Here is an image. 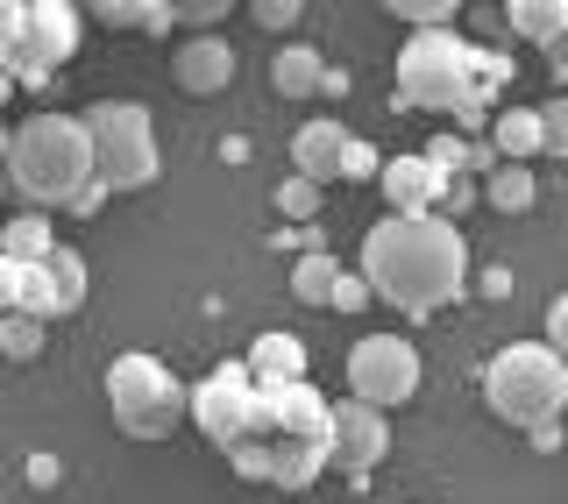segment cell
I'll return each mask as SVG.
<instances>
[{
	"label": "cell",
	"instance_id": "obj_8",
	"mask_svg": "<svg viewBox=\"0 0 568 504\" xmlns=\"http://www.w3.org/2000/svg\"><path fill=\"white\" fill-rule=\"evenodd\" d=\"M413 391H419V349L405 334H363L348 349V399H363V405H413Z\"/></svg>",
	"mask_w": 568,
	"mask_h": 504
},
{
	"label": "cell",
	"instance_id": "obj_20",
	"mask_svg": "<svg viewBox=\"0 0 568 504\" xmlns=\"http://www.w3.org/2000/svg\"><path fill=\"white\" fill-rule=\"evenodd\" d=\"M484 200H490L497 213H526L532 200H540V185H532L526 164H497V171L484 178Z\"/></svg>",
	"mask_w": 568,
	"mask_h": 504
},
{
	"label": "cell",
	"instance_id": "obj_30",
	"mask_svg": "<svg viewBox=\"0 0 568 504\" xmlns=\"http://www.w3.org/2000/svg\"><path fill=\"white\" fill-rule=\"evenodd\" d=\"M85 14L106 29H142V0H85Z\"/></svg>",
	"mask_w": 568,
	"mask_h": 504
},
{
	"label": "cell",
	"instance_id": "obj_5",
	"mask_svg": "<svg viewBox=\"0 0 568 504\" xmlns=\"http://www.w3.org/2000/svg\"><path fill=\"white\" fill-rule=\"evenodd\" d=\"M79 50V8L71 0H0V71L14 85H43Z\"/></svg>",
	"mask_w": 568,
	"mask_h": 504
},
{
	"label": "cell",
	"instance_id": "obj_28",
	"mask_svg": "<svg viewBox=\"0 0 568 504\" xmlns=\"http://www.w3.org/2000/svg\"><path fill=\"white\" fill-rule=\"evenodd\" d=\"M334 313H363L369 305V284H363V270H334V292H327Z\"/></svg>",
	"mask_w": 568,
	"mask_h": 504
},
{
	"label": "cell",
	"instance_id": "obj_6",
	"mask_svg": "<svg viewBox=\"0 0 568 504\" xmlns=\"http://www.w3.org/2000/svg\"><path fill=\"white\" fill-rule=\"evenodd\" d=\"M85 135H93V185L100 192H142L156 178V129L150 107L135 100H100L85 107Z\"/></svg>",
	"mask_w": 568,
	"mask_h": 504
},
{
	"label": "cell",
	"instance_id": "obj_33",
	"mask_svg": "<svg viewBox=\"0 0 568 504\" xmlns=\"http://www.w3.org/2000/svg\"><path fill=\"white\" fill-rule=\"evenodd\" d=\"M14 278H22V263L0 256V313H14Z\"/></svg>",
	"mask_w": 568,
	"mask_h": 504
},
{
	"label": "cell",
	"instance_id": "obj_25",
	"mask_svg": "<svg viewBox=\"0 0 568 504\" xmlns=\"http://www.w3.org/2000/svg\"><path fill=\"white\" fill-rule=\"evenodd\" d=\"M532 114H540V157H568V100H547Z\"/></svg>",
	"mask_w": 568,
	"mask_h": 504
},
{
	"label": "cell",
	"instance_id": "obj_19",
	"mask_svg": "<svg viewBox=\"0 0 568 504\" xmlns=\"http://www.w3.org/2000/svg\"><path fill=\"white\" fill-rule=\"evenodd\" d=\"M50 249H58V228H50L43 213H14V221L0 228V256L8 263H43Z\"/></svg>",
	"mask_w": 568,
	"mask_h": 504
},
{
	"label": "cell",
	"instance_id": "obj_17",
	"mask_svg": "<svg viewBox=\"0 0 568 504\" xmlns=\"http://www.w3.org/2000/svg\"><path fill=\"white\" fill-rule=\"evenodd\" d=\"M490 150L505 157V164H532V157H540V114H532V107H505V114L490 121Z\"/></svg>",
	"mask_w": 568,
	"mask_h": 504
},
{
	"label": "cell",
	"instance_id": "obj_12",
	"mask_svg": "<svg viewBox=\"0 0 568 504\" xmlns=\"http://www.w3.org/2000/svg\"><path fill=\"white\" fill-rule=\"evenodd\" d=\"M377 185H384L390 213H440L448 206V171H434L426 157H384Z\"/></svg>",
	"mask_w": 568,
	"mask_h": 504
},
{
	"label": "cell",
	"instance_id": "obj_22",
	"mask_svg": "<svg viewBox=\"0 0 568 504\" xmlns=\"http://www.w3.org/2000/svg\"><path fill=\"white\" fill-rule=\"evenodd\" d=\"M36 349H43V320H29V313H0V355L29 363Z\"/></svg>",
	"mask_w": 568,
	"mask_h": 504
},
{
	"label": "cell",
	"instance_id": "obj_3",
	"mask_svg": "<svg viewBox=\"0 0 568 504\" xmlns=\"http://www.w3.org/2000/svg\"><path fill=\"white\" fill-rule=\"evenodd\" d=\"M484 405L505 426L532 434V426L561 420V405H568V363L547 349V341H511V349H497L490 370H484Z\"/></svg>",
	"mask_w": 568,
	"mask_h": 504
},
{
	"label": "cell",
	"instance_id": "obj_31",
	"mask_svg": "<svg viewBox=\"0 0 568 504\" xmlns=\"http://www.w3.org/2000/svg\"><path fill=\"white\" fill-rule=\"evenodd\" d=\"M171 8H178V22H200V29H206V22H221L235 0H171Z\"/></svg>",
	"mask_w": 568,
	"mask_h": 504
},
{
	"label": "cell",
	"instance_id": "obj_7",
	"mask_svg": "<svg viewBox=\"0 0 568 504\" xmlns=\"http://www.w3.org/2000/svg\"><path fill=\"white\" fill-rule=\"evenodd\" d=\"M106 405H114V426L135 441H164L178 420L192 412V391L156 363V355H114L106 363Z\"/></svg>",
	"mask_w": 568,
	"mask_h": 504
},
{
	"label": "cell",
	"instance_id": "obj_34",
	"mask_svg": "<svg viewBox=\"0 0 568 504\" xmlns=\"http://www.w3.org/2000/svg\"><path fill=\"white\" fill-rule=\"evenodd\" d=\"M547 64H555V79H561V85H568V29H561V36H555V43H547Z\"/></svg>",
	"mask_w": 568,
	"mask_h": 504
},
{
	"label": "cell",
	"instance_id": "obj_23",
	"mask_svg": "<svg viewBox=\"0 0 568 504\" xmlns=\"http://www.w3.org/2000/svg\"><path fill=\"white\" fill-rule=\"evenodd\" d=\"M320 192H327V185H313V178H284V185H277V213H284V221H313V213H320Z\"/></svg>",
	"mask_w": 568,
	"mask_h": 504
},
{
	"label": "cell",
	"instance_id": "obj_18",
	"mask_svg": "<svg viewBox=\"0 0 568 504\" xmlns=\"http://www.w3.org/2000/svg\"><path fill=\"white\" fill-rule=\"evenodd\" d=\"M505 22H511V36H526V43L547 50L568 29V0H505Z\"/></svg>",
	"mask_w": 568,
	"mask_h": 504
},
{
	"label": "cell",
	"instance_id": "obj_15",
	"mask_svg": "<svg viewBox=\"0 0 568 504\" xmlns=\"http://www.w3.org/2000/svg\"><path fill=\"white\" fill-rule=\"evenodd\" d=\"M242 363L256 384H306V341L298 334H256V349Z\"/></svg>",
	"mask_w": 568,
	"mask_h": 504
},
{
	"label": "cell",
	"instance_id": "obj_4",
	"mask_svg": "<svg viewBox=\"0 0 568 504\" xmlns=\"http://www.w3.org/2000/svg\"><path fill=\"white\" fill-rule=\"evenodd\" d=\"M398 100L419 114L490 107V93L476 85V43H462L455 29H413V43L398 50Z\"/></svg>",
	"mask_w": 568,
	"mask_h": 504
},
{
	"label": "cell",
	"instance_id": "obj_24",
	"mask_svg": "<svg viewBox=\"0 0 568 504\" xmlns=\"http://www.w3.org/2000/svg\"><path fill=\"white\" fill-rule=\"evenodd\" d=\"M384 8H390V14H405L413 29H448L462 0H384Z\"/></svg>",
	"mask_w": 568,
	"mask_h": 504
},
{
	"label": "cell",
	"instance_id": "obj_14",
	"mask_svg": "<svg viewBox=\"0 0 568 504\" xmlns=\"http://www.w3.org/2000/svg\"><path fill=\"white\" fill-rule=\"evenodd\" d=\"M342 150H348L342 121L313 114V121H298V135H292V171L313 178V185H342Z\"/></svg>",
	"mask_w": 568,
	"mask_h": 504
},
{
	"label": "cell",
	"instance_id": "obj_11",
	"mask_svg": "<svg viewBox=\"0 0 568 504\" xmlns=\"http://www.w3.org/2000/svg\"><path fill=\"white\" fill-rule=\"evenodd\" d=\"M384 447H390V426L377 405H363V399L327 405V462L342 476H369L384 462Z\"/></svg>",
	"mask_w": 568,
	"mask_h": 504
},
{
	"label": "cell",
	"instance_id": "obj_10",
	"mask_svg": "<svg viewBox=\"0 0 568 504\" xmlns=\"http://www.w3.org/2000/svg\"><path fill=\"white\" fill-rule=\"evenodd\" d=\"M248 405H256V376H248V363H221L200 391H192V420L206 426L213 447H235L248 434Z\"/></svg>",
	"mask_w": 568,
	"mask_h": 504
},
{
	"label": "cell",
	"instance_id": "obj_27",
	"mask_svg": "<svg viewBox=\"0 0 568 504\" xmlns=\"http://www.w3.org/2000/svg\"><path fill=\"white\" fill-rule=\"evenodd\" d=\"M384 171V157L369 150L363 135H348V150H342V185H363V178H377Z\"/></svg>",
	"mask_w": 568,
	"mask_h": 504
},
{
	"label": "cell",
	"instance_id": "obj_13",
	"mask_svg": "<svg viewBox=\"0 0 568 504\" xmlns=\"http://www.w3.org/2000/svg\"><path fill=\"white\" fill-rule=\"evenodd\" d=\"M171 79L185 85V93H227L235 85V50H227V36L200 29L192 43L171 50Z\"/></svg>",
	"mask_w": 568,
	"mask_h": 504
},
{
	"label": "cell",
	"instance_id": "obj_35",
	"mask_svg": "<svg viewBox=\"0 0 568 504\" xmlns=\"http://www.w3.org/2000/svg\"><path fill=\"white\" fill-rule=\"evenodd\" d=\"M532 447H540V455H555V447H561V420H547V426H532Z\"/></svg>",
	"mask_w": 568,
	"mask_h": 504
},
{
	"label": "cell",
	"instance_id": "obj_21",
	"mask_svg": "<svg viewBox=\"0 0 568 504\" xmlns=\"http://www.w3.org/2000/svg\"><path fill=\"white\" fill-rule=\"evenodd\" d=\"M334 270H342V263H334L327 249H306V256L292 263V292L306 299V305H327V292H334Z\"/></svg>",
	"mask_w": 568,
	"mask_h": 504
},
{
	"label": "cell",
	"instance_id": "obj_26",
	"mask_svg": "<svg viewBox=\"0 0 568 504\" xmlns=\"http://www.w3.org/2000/svg\"><path fill=\"white\" fill-rule=\"evenodd\" d=\"M419 157H426L434 171H448V178H462V171H469V142H462V135H434Z\"/></svg>",
	"mask_w": 568,
	"mask_h": 504
},
{
	"label": "cell",
	"instance_id": "obj_32",
	"mask_svg": "<svg viewBox=\"0 0 568 504\" xmlns=\"http://www.w3.org/2000/svg\"><path fill=\"white\" fill-rule=\"evenodd\" d=\"M547 349H555L561 363H568V292H561L555 305H547Z\"/></svg>",
	"mask_w": 568,
	"mask_h": 504
},
{
	"label": "cell",
	"instance_id": "obj_29",
	"mask_svg": "<svg viewBox=\"0 0 568 504\" xmlns=\"http://www.w3.org/2000/svg\"><path fill=\"white\" fill-rule=\"evenodd\" d=\"M298 8H306V0H248V14H256V22L271 29V36H292V22H298Z\"/></svg>",
	"mask_w": 568,
	"mask_h": 504
},
{
	"label": "cell",
	"instance_id": "obj_37",
	"mask_svg": "<svg viewBox=\"0 0 568 504\" xmlns=\"http://www.w3.org/2000/svg\"><path fill=\"white\" fill-rule=\"evenodd\" d=\"M14 100V79H8V71H0V107H8Z\"/></svg>",
	"mask_w": 568,
	"mask_h": 504
},
{
	"label": "cell",
	"instance_id": "obj_2",
	"mask_svg": "<svg viewBox=\"0 0 568 504\" xmlns=\"http://www.w3.org/2000/svg\"><path fill=\"white\" fill-rule=\"evenodd\" d=\"M8 192H22L36 213L50 206H100L106 192L93 185V135L79 114H29L8 135Z\"/></svg>",
	"mask_w": 568,
	"mask_h": 504
},
{
	"label": "cell",
	"instance_id": "obj_16",
	"mask_svg": "<svg viewBox=\"0 0 568 504\" xmlns=\"http://www.w3.org/2000/svg\"><path fill=\"white\" fill-rule=\"evenodd\" d=\"M320 79H327V58H320L313 43H292V36H284V50L271 58V85L284 100H313Z\"/></svg>",
	"mask_w": 568,
	"mask_h": 504
},
{
	"label": "cell",
	"instance_id": "obj_9",
	"mask_svg": "<svg viewBox=\"0 0 568 504\" xmlns=\"http://www.w3.org/2000/svg\"><path fill=\"white\" fill-rule=\"evenodd\" d=\"M85 305V256L79 249H50L43 263H22V278H14V313H29V320H71Z\"/></svg>",
	"mask_w": 568,
	"mask_h": 504
},
{
	"label": "cell",
	"instance_id": "obj_1",
	"mask_svg": "<svg viewBox=\"0 0 568 504\" xmlns=\"http://www.w3.org/2000/svg\"><path fill=\"white\" fill-rule=\"evenodd\" d=\"M363 284L398 313H440L469 292V242L448 213H390L363 235Z\"/></svg>",
	"mask_w": 568,
	"mask_h": 504
},
{
	"label": "cell",
	"instance_id": "obj_36",
	"mask_svg": "<svg viewBox=\"0 0 568 504\" xmlns=\"http://www.w3.org/2000/svg\"><path fill=\"white\" fill-rule=\"evenodd\" d=\"M8 135L14 129H0V200H8Z\"/></svg>",
	"mask_w": 568,
	"mask_h": 504
}]
</instances>
